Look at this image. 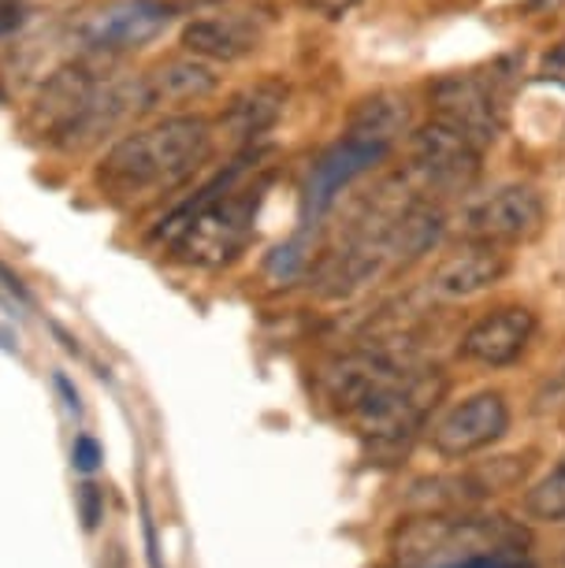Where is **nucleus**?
I'll return each mask as SVG.
<instances>
[{
    "label": "nucleus",
    "mask_w": 565,
    "mask_h": 568,
    "mask_svg": "<svg viewBox=\"0 0 565 568\" xmlns=\"http://www.w3.org/2000/svg\"><path fill=\"white\" fill-rule=\"evenodd\" d=\"M302 4L313 8V12H320V16H327V19H339V16L354 12L361 0H302Z\"/></svg>",
    "instance_id": "23"
},
{
    "label": "nucleus",
    "mask_w": 565,
    "mask_h": 568,
    "mask_svg": "<svg viewBox=\"0 0 565 568\" xmlns=\"http://www.w3.org/2000/svg\"><path fill=\"white\" fill-rule=\"evenodd\" d=\"M168 23H172V4L164 0H104L74 19L71 41L93 57H120L153 45Z\"/></svg>",
    "instance_id": "4"
},
{
    "label": "nucleus",
    "mask_w": 565,
    "mask_h": 568,
    "mask_svg": "<svg viewBox=\"0 0 565 568\" xmlns=\"http://www.w3.org/2000/svg\"><path fill=\"white\" fill-rule=\"evenodd\" d=\"M242 164H234L228 175H220L205 186L194 201L179 205L164 227L157 231L160 242H175L190 261L198 264H223L242 253L253 216H258V190L239 186Z\"/></svg>",
    "instance_id": "2"
},
{
    "label": "nucleus",
    "mask_w": 565,
    "mask_h": 568,
    "mask_svg": "<svg viewBox=\"0 0 565 568\" xmlns=\"http://www.w3.org/2000/svg\"><path fill=\"white\" fill-rule=\"evenodd\" d=\"M101 90V79L93 74L87 63H68L49 74V82L41 85L38 101H34V123L46 134H68L79 115L90 109L93 93Z\"/></svg>",
    "instance_id": "13"
},
{
    "label": "nucleus",
    "mask_w": 565,
    "mask_h": 568,
    "mask_svg": "<svg viewBox=\"0 0 565 568\" xmlns=\"http://www.w3.org/2000/svg\"><path fill=\"white\" fill-rule=\"evenodd\" d=\"M443 234V209L432 205L428 197H413L402 216L391 223L387 239H383V253L391 264H410L421 253H428Z\"/></svg>",
    "instance_id": "15"
},
{
    "label": "nucleus",
    "mask_w": 565,
    "mask_h": 568,
    "mask_svg": "<svg viewBox=\"0 0 565 568\" xmlns=\"http://www.w3.org/2000/svg\"><path fill=\"white\" fill-rule=\"evenodd\" d=\"M101 446H98V438H90V435H79L74 438V446H71V465L79 468V471H98L101 468Z\"/></svg>",
    "instance_id": "20"
},
{
    "label": "nucleus",
    "mask_w": 565,
    "mask_h": 568,
    "mask_svg": "<svg viewBox=\"0 0 565 568\" xmlns=\"http://www.w3.org/2000/svg\"><path fill=\"white\" fill-rule=\"evenodd\" d=\"M525 513L532 520H565V454L525 495Z\"/></svg>",
    "instance_id": "18"
},
{
    "label": "nucleus",
    "mask_w": 565,
    "mask_h": 568,
    "mask_svg": "<svg viewBox=\"0 0 565 568\" xmlns=\"http://www.w3.org/2000/svg\"><path fill=\"white\" fill-rule=\"evenodd\" d=\"M465 231L473 242L487 245L528 242L543 231V197L528 186H503L468 209Z\"/></svg>",
    "instance_id": "8"
},
{
    "label": "nucleus",
    "mask_w": 565,
    "mask_h": 568,
    "mask_svg": "<svg viewBox=\"0 0 565 568\" xmlns=\"http://www.w3.org/2000/svg\"><path fill=\"white\" fill-rule=\"evenodd\" d=\"M74 506H79L82 528L98 531V524L104 520V490L98 484H82L79 490H74Z\"/></svg>",
    "instance_id": "19"
},
{
    "label": "nucleus",
    "mask_w": 565,
    "mask_h": 568,
    "mask_svg": "<svg viewBox=\"0 0 565 568\" xmlns=\"http://www.w3.org/2000/svg\"><path fill=\"white\" fill-rule=\"evenodd\" d=\"M264 27L250 12H212L183 27V49L209 63H234L261 49Z\"/></svg>",
    "instance_id": "12"
},
{
    "label": "nucleus",
    "mask_w": 565,
    "mask_h": 568,
    "mask_svg": "<svg viewBox=\"0 0 565 568\" xmlns=\"http://www.w3.org/2000/svg\"><path fill=\"white\" fill-rule=\"evenodd\" d=\"M532 335H536V313L525 305H503L495 313L480 316L465 331L462 353L468 361L487 364V368H503V364H514L528 349Z\"/></svg>",
    "instance_id": "11"
},
{
    "label": "nucleus",
    "mask_w": 565,
    "mask_h": 568,
    "mask_svg": "<svg viewBox=\"0 0 565 568\" xmlns=\"http://www.w3.org/2000/svg\"><path fill=\"white\" fill-rule=\"evenodd\" d=\"M528 531L506 517L476 513H432L402 524L394 531V565L398 568H451L468 557L525 550Z\"/></svg>",
    "instance_id": "3"
},
{
    "label": "nucleus",
    "mask_w": 565,
    "mask_h": 568,
    "mask_svg": "<svg viewBox=\"0 0 565 568\" xmlns=\"http://www.w3.org/2000/svg\"><path fill=\"white\" fill-rule=\"evenodd\" d=\"M283 101H286L283 85H275V82L250 85V90H242L239 98L228 104L223 126L231 131V138H258L261 131H269V126L280 120Z\"/></svg>",
    "instance_id": "17"
},
{
    "label": "nucleus",
    "mask_w": 565,
    "mask_h": 568,
    "mask_svg": "<svg viewBox=\"0 0 565 568\" xmlns=\"http://www.w3.org/2000/svg\"><path fill=\"white\" fill-rule=\"evenodd\" d=\"M27 19V4L23 0H0V38L16 34Z\"/></svg>",
    "instance_id": "22"
},
{
    "label": "nucleus",
    "mask_w": 565,
    "mask_h": 568,
    "mask_svg": "<svg viewBox=\"0 0 565 568\" xmlns=\"http://www.w3.org/2000/svg\"><path fill=\"white\" fill-rule=\"evenodd\" d=\"M212 149L205 115H168L153 126L123 134L101 160V182L123 194H149L190 179Z\"/></svg>",
    "instance_id": "1"
},
{
    "label": "nucleus",
    "mask_w": 565,
    "mask_h": 568,
    "mask_svg": "<svg viewBox=\"0 0 565 568\" xmlns=\"http://www.w3.org/2000/svg\"><path fill=\"white\" fill-rule=\"evenodd\" d=\"M509 427V405L498 390H480L435 424L432 446L440 457H468L480 454L506 435Z\"/></svg>",
    "instance_id": "7"
},
{
    "label": "nucleus",
    "mask_w": 565,
    "mask_h": 568,
    "mask_svg": "<svg viewBox=\"0 0 565 568\" xmlns=\"http://www.w3.org/2000/svg\"><path fill=\"white\" fill-rule=\"evenodd\" d=\"M480 149L476 142H468L462 131L446 126L440 120L424 123L413 134V168L424 179L428 190L440 194H462L480 175Z\"/></svg>",
    "instance_id": "5"
},
{
    "label": "nucleus",
    "mask_w": 565,
    "mask_h": 568,
    "mask_svg": "<svg viewBox=\"0 0 565 568\" xmlns=\"http://www.w3.org/2000/svg\"><path fill=\"white\" fill-rule=\"evenodd\" d=\"M57 387L63 390V398H68V405H71V409H74V413H79V394H74V390H71V383H68V379H63V375H60V379H57Z\"/></svg>",
    "instance_id": "25"
},
{
    "label": "nucleus",
    "mask_w": 565,
    "mask_h": 568,
    "mask_svg": "<svg viewBox=\"0 0 565 568\" xmlns=\"http://www.w3.org/2000/svg\"><path fill=\"white\" fill-rule=\"evenodd\" d=\"M145 550H149V565L160 568V557H157V531H153V520L145 513Z\"/></svg>",
    "instance_id": "24"
},
{
    "label": "nucleus",
    "mask_w": 565,
    "mask_h": 568,
    "mask_svg": "<svg viewBox=\"0 0 565 568\" xmlns=\"http://www.w3.org/2000/svg\"><path fill=\"white\" fill-rule=\"evenodd\" d=\"M383 156H387V149H380L372 142H361V138H354V134L339 138V142L316 160L313 171H309L305 201H302L305 220L313 223L316 216H324V212L335 205V197L343 194L350 182L365 175L369 168H376Z\"/></svg>",
    "instance_id": "9"
},
{
    "label": "nucleus",
    "mask_w": 565,
    "mask_h": 568,
    "mask_svg": "<svg viewBox=\"0 0 565 568\" xmlns=\"http://www.w3.org/2000/svg\"><path fill=\"white\" fill-rule=\"evenodd\" d=\"M410 126V104L398 93H372L354 109L350 115L346 134L361 138V142H372L380 149H391L394 138L406 134Z\"/></svg>",
    "instance_id": "16"
},
{
    "label": "nucleus",
    "mask_w": 565,
    "mask_h": 568,
    "mask_svg": "<svg viewBox=\"0 0 565 568\" xmlns=\"http://www.w3.org/2000/svg\"><path fill=\"white\" fill-rule=\"evenodd\" d=\"M503 275H506V256L498 253V245L473 242L465 250L451 253L446 261H440L428 286L443 302H462V297H473L480 291H487V286H495Z\"/></svg>",
    "instance_id": "14"
},
{
    "label": "nucleus",
    "mask_w": 565,
    "mask_h": 568,
    "mask_svg": "<svg viewBox=\"0 0 565 568\" xmlns=\"http://www.w3.org/2000/svg\"><path fill=\"white\" fill-rule=\"evenodd\" d=\"M432 120L462 131L480 149L492 145L503 131V112H498L495 93L476 74H446L432 85Z\"/></svg>",
    "instance_id": "6"
},
{
    "label": "nucleus",
    "mask_w": 565,
    "mask_h": 568,
    "mask_svg": "<svg viewBox=\"0 0 565 568\" xmlns=\"http://www.w3.org/2000/svg\"><path fill=\"white\" fill-rule=\"evenodd\" d=\"M539 79L565 85V38L558 41V45L547 49V57H543V63H539Z\"/></svg>",
    "instance_id": "21"
},
{
    "label": "nucleus",
    "mask_w": 565,
    "mask_h": 568,
    "mask_svg": "<svg viewBox=\"0 0 565 568\" xmlns=\"http://www.w3.org/2000/svg\"><path fill=\"white\" fill-rule=\"evenodd\" d=\"M220 90V74L209 60L198 57H175L157 63L138 79V101H142V115L179 109V104H198Z\"/></svg>",
    "instance_id": "10"
}]
</instances>
